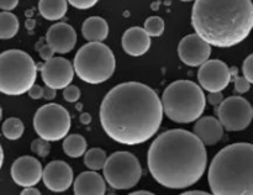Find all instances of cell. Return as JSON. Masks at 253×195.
Masks as SVG:
<instances>
[{
    "label": "cell",
    "instance_id": "obj_42",
    "mask_svg": "<svg viewBox=\"0 0 253 195\" xmlns=\"http://www.w3.org/2000/svg\"><path fill=\"white\" fill-rule=\"evenodd\" d=\"M1 117H2V110L1 108H0V120H1Z\"/></svg>",
    "mask_w": 253,
    "mask_h": 195
},
{
    "label": "cell",
    "instance_id": "obj_8",
    "mask_svg": "<svg viewBox=\"0 0 253 195\" xmlns=\"http://www.w3.org/2000/svg\"><path fill=\"white\" fill-rule=\"evenodd\" d=\"M105 182L113 189L127 190L135 187L141 179L142 168L137 158L130 152L120 151L106 157L103 165Z\"/></svg>",
    "mask_w": 253,
    "mask_h": 195
},
{
    "label": "cell",
    "instance_id": "obj_41",
    "mask_svg": "<svg viewBox=\"0 0 253 195\" xmlns=\"http://www.w3.org/2000/svg\"><path fill=\"white\" fill-rule=\"evenodd\" d=\"M2 162H4V151H2L1 145H0V169L2 167Z\"/></svg>",
    "mask_w": 253,
    "mask_h": 195
},
{
    "label": "cell",
    "instance_id": "obj_31",
    "mask_svg": "<svg viewBox=\"0 0 253 195\" xmlns=\"http://www.w3.org/2000/svg\"><path fill=\"white\" fill-rule=\"evenodd\" d=\"M99 0H67V2L72 5L73 7L79 10H86L93 7Z\"/></svg>",
    "mask_w": 253,
    "mask_h": 195
},
{
    "label": "cell",
    "instance_id": "obj_19",
    "mask_svg": "<svg viewBox=\"0 0 253 195\" xmlns=\"http://www.w3.org/2000/svg\"><path fill=\"white\" fill-rule=\"evenodd\" d=\"M73 192L76 195H104L106 193L105 180L96 170L83 172L74 180Z\"/></svg>",
    "mask_w": 253,
    "mask_h": 195
},
{
    "label": "cell",
    "instance_id": "obj_28",
    "mask_svg": "<svg viewBox=\"0 0 253 195\" xmlns=\"http://www.w3.org/2000/svg\"><path fill=\"white\" fill-rule=\"evenodd\" d=\"M31 151L34 153H36L39 157L44 158L49 155V151H51V143L49 141L43 140V138H36V140L32 141L31 143Z\"/></svg>",
    "mask_w": 253,
    "mask_h": 195
},
{
    "label": "cell",
    "instance_id": "obj_37",
    "mask_svg": "<svg viewBox=\"0 0 253 195\" xmlns=\"http://www.w3.org/2000/svg\"><path fill=\"white\" fill-rule=\"evenodd\" d=\"M41 192L34 187H25V189L21 192V195H40Z\"/></svg>",
    "mask_w": 253,
    "mask_h": 195
},
{
    "label": "cell",
    "instance_id": "obj_33",
    "mask_svg": "<svg viewBox=\"0 0 253 195\" xmlns=\"http://www.w3.org/2000/svg\"><path fill=\"white\" fill-rule=\"evenodd\" d=\"M19 4V0H0V9L2 11H11Z\"/></svg>",
    "mask_w": 253,
    "mask_h": 195
},
{
    "label": "cell",
    "instance_id": "obj_27",
    "mask_svg": "<svg viewBox=\"0 0 253 195\" xmlns=\"http://www.w3.org/2000/svg\"><path fill=\"white\" fill-rule=\"evenodd\" d=\"M230 73H231V78H234L235 90H236V93L245 94L247 93V91H250V89H251V83H250L245 77H239L236 67L230 68Z\"/></svg>",
    "mask_w": 253,
    "mask_h": 195
},
{
    "label": "cell",
    "instance_id": "obj_1",
    "mask_svg": "<svg viewBox=\"0 0 253 195\" xmlns=\"http://www.w3.org/2000/svg\"><path fill=\"white\" fill-rule=\"evenodd\" d=\"M163 120L158 94L138 81L111 89L100 105V123L106 135L121 145L135 146L151 140Z\"/></svg>",
    "mask_w": 253,
    "mask_h": 195
},
{
    "label": "cell",
    "instance_id": "obj_2",
    "mask_svg": "<svg viewBox=\"0 0 253 195\" xmlns=\"http://www.w3.org/2000/svg\"><path fill=\"white\" fill-rule=\"evenodd\" d=\"M147 163L151 175L158 184L168 189H185L204 175L207 148L190 131L168 130L151 143Z\"/></svg>",
    "mask_w": 253,
    "mask_h": 195
},
{
    "label": "cell",
    "instance_id": "obj_16",
    "mask_svg": "<svg viewBox=\"0 0 253 195\" xmlns=\"http://www.w3.org/2000/svg\"><path fill=\"white\" fill-rule=\"evenodd\" d=\"M46 41L49 48L56 53H69L77 43V34L71 25L57 22L47 31Z\"/></svg>",
    "mask_w": 253,
    "mask_h": 195
},
{
    "label": "cell",
    "instance_id": "obj_6",
    "mask_svg": "<svg viewBox=\"0 0 253 195\" xmlns=\"http://www.w3.org/2000/svg\"><path fill=\"white\" fill-rule=\"evenodd\" d=\"M37 79V66L21 49H9L0 54V93L22 95Z\"/></svg>",
    "mask_w": 253,
    "mask_h": 195
},
{
    "label": "cell",
    "instance_id": "obj_38",
    "mask_svg": "<svg viewBox=\"0 0 253 195\" xmlns=\"http://www.w3.org/2000/svg\"><path fill=\"white\" fill-rule=\"evenodd\" d=\"M90 121H91V117H90V115H89L88 113H83L81 115V122L83 123V125H89V123H90Z\"/></svg>",
    "mask_w": 253,
    "mask_h": 195
},
{
    "label": "cell",
    "instance_id": "obj_20",
    "mask_svg": "<svg viewBox=\"0 0 253 195\" xmlns=\"http://www.w3.org/2000/svg\"><path fill=\"white\" fill-rule=\"evenodd\" d=\"M82 35L89 42H103L109 35V25L103 17H88L82 25Z\"/></svg>",
    "mask_w": 253,
    "mask_h": 195
},
{
    "label": "cell",
    "instance_id": "obj_43",
    "mask_svg": "<svg viewBox=\"0 0 253 195\" xmlns=\"http://www.w3.org/2000/svg\"><path fill=\"white\" fill-rule=\"evenodd\" d=\"M180 1H185V2H187V1H193V0H180Z\"/></svg>",
    "mask_w": 253,
    "mask_h": 195
},
{
    "label": "cell",
    "instance_id": "obj_17",
    "mask_svg": "<svg viewBox=\"0 0 253 195\" xmlns=\"http://www.w3.org/2000/svg\"><path fill=\"white\" fill-rule=\"evenodd\" d=\"M194 135L204 145L214 146L221 141L224 136V127L214 116H200L194 125Z\"/></svg>",
    "mask_w": 253,
    "mask_h": 195
},
{
    "label": "cell",
    "instance_id": "obj_10",
    "mask_svg": "<svg viewBox=\"0 0 253 195\" xmlns=\"http://www.w3.org/2000/svg\"><path fill=\"white\" fill-rule=\"evenodd\" d=\"M216 113L220 123L229 132L244 131L249 127L253 117L251 104L242 96H230L222 99Z\"/></svg>",
    "mask_w": 253,
    "mask_h": 195
},
{
    "label": "cell",
    "instance_id": "obj_15",
    "mask_svg": "<svg viewBox=\"0 0 253 195\" xmlns=\"http://www.w3.org/2000/svg\"><path fill=\"white\" fill-rule=\"evenodd\" d=\"M11 178L22 188L35 187L42 178L41 163L31 156L17 158L11 165Z\"/></svg>",
    "mask_w": 253,
    "mask_h": 195
},
{
    "label": "cell",
    "instance_id": "obj_40",
    "mask_svg": "<svg viewBox=\"0 0 253 195\" xmlns=\"http://www.w3.org/2000/svg\"><path fill=\"white\" fill-rule=\"evenodd\" d=\"M131 195H153V193L147 192V190H138V192H132Z\"/></svg>",
    "mask_w": 253,
    "mask_h": 195
},
{
    "label": "cell",
    "instance_id": "obj_11",
    "mask_svg": "<svg viewBox=\"0 0 253 195\" xmlns=\"http://www.w3.org/2000/svg\"><path fill=\"white\" fill-rule=\"evenodd\" d=\"M199 67L198 80L200 88L209 93L222 91L231 81L230 68L225 62L220 59H208Z\"/></svg>",
    "mask_w": 253,
    "mask_h": 195
},
{
    "label": "cell",
    "instance_id": "obj_22",
    "mask_svg": "<svg viewBox=\"0 0 253 195\" xmlns=\"http://www.w3.org/2000/svg\"><path fill=\"white\" fill-rule=\"evenodd\" d=\"M63 152L71 158H79L85 153L86 151V141L85 138L78 133H73L67 137H64L63 141Z\"/></svg>",
    "mask_w": 253,
    "mask_h": 195
},
{
    "label": "cell",
    "instance_id": "obj_4",
    "mask_svg": "<svg viewBox=\"0 0 253 195\" xmlns=\"http://www.w3.org/2000/svg\"><path fill=\"white\" fill-rule=\"evenodd\" d=\"M208 180L214 195H252V143L240 142L222 148L210 163Z\"/></svg>",
    "mask_w": 253,
    "mask_h": 195
},
{
    "label": "cell",
    "instance_id": "obj_29",
    "mask_svg": "<svg viewBox=\"0 0 253 195\" xmlns=\"http://www.w3.org/2000/svg\"><path fill=\"white\" fill-rule=\"evenodd\" d=\"M63 98L68 103H77L81 98V90H79L78 86L68 84L66 88H63Z\"/></svg>",
    "mask_w": 253,
    "mask_h": 195
},
{
    "label": "cell",
    "instance_id": "obj_30",
    "mask_svg": "<svg viewBox=\"0 0 253 195\" xmlns=\"http://www.w3.org/2000/svg\"><path fill=\"white\" fill-rule=\"evenodd\" d=\"M242 72H244V77L253 83V54H250L244 62L242 66Z\"/></svg>",
    "mask_w": 253,
    "mask_h": 195
},
{
    "label": "cell",
    "instance_id": "obj_18",
    "mask_svg": "<svg viewBox=\"0 0 253 195\" xmlns=\"http://www.w3.org/2000/svg\"><path fill=\"white\" fill-rule=\"evenodd\" d=\"M121 44L128 56L140 57L150 49L151 37L146 34L142 27H131L123 35Z\"/></svg>",
    "mask_w": 253,
    "mask_h": 195
},
{
    "label": "cell",
    "instance_id": "obj_36",
    "mask_svg": "<svg viewBox=\"0 0 253 195\" xmlns=\"http://www.w3.org/2000/svg\"><path fill=\"white\" fill-rule=\"evenodd\" d=\"M56 95H57L56 89L49 88V86L46 85V88L43 89V95H42V98L46 99V100H48V101H51L56 98Z\"/></svg>",
    "mask_w": 253,
    "mask_h": 195
},
{
    "label": "cell",
    "instance_id": "obj_3",
    "mask_svg": "<svg viewBox=\"0 0 253 195\" xmlns=\"http://www.w3.org/2000/svg\"><path fill=\"white\" fill-rule=\"evenodd\" d=\"M192 26L210 46L229 48L249 37L253 27L251 0H195Z\"/></svg>",
    "mask_w": 253,
    "mask_h": 195
},
{
    "label": "cell",
    "instance_id": "obj_9",
    "mask_svg": "<svg viewBox=\"0 0 253 195\" xmlns=\"http://www.w3.org/2000/svg\"><path fill=\"white\" fill-rule=\"evenodd\" d=\"M34 128L37 135L49 142L63 140L71 128V115L59 104H46L34 116Z\"/></svg>",
    "mask_w": 253,
    "mask_h": 195
},
{
    "label": "cell",
    "instance_id": "obj_24",
    "mask_svg": "<svg viewBox=\"0 0 253 195\" xmlns=\"http://www.w3.org/2000/svg\"><path fill=\"white\" fill-rule=\"evenodd\" d=\"M24 123L17 117H9L2 123V135L5 138L10 141H16L24 135Z\"/></svg>",
    "mask_w": 253,
    "mask_h": 195
},
{
    "label": "cell",
    "instance_id": "obj_7",
    "mask_svg": "<svg viewBox=\"0 0 253 195\" xmlns=\"http://www.w3.org/2000/svg\"><path fill=\"white\" fill-rule=\"evenodd\" d=\"M115 68V56L103 42L84 44L74 57V73L88 84L104 83L113 77Z\"/></svg>",
    "mask_w": 253,
    "mask_h": 195
},
{
    "label": "cell",
    "instance_id": "obj_14",
    "mask_svg": "<svg viewBox=\"0 0 253 195\" xmlns=\"http://www.w3.org/2000/svg\"><path fill=\"white\" fill-rule=\"evenodd\" d=\"M41 179L43 180L44 187L51 192H66L73 183V170L63 160H52L42 168Z\"/></svg>",
    "mask_w": 253,
    "mask_h": 195
},
{
    "label": "cell",
    "instance_id": "obj_5",
    "mask_svg": "<svg viewBox=\"0 0 253 195\" xmlns=\"http://www.w3.org/2000/svg\"><path fill=\"white\" fill-rule=\"evenodd\" d=\"M163 113L177 123H190L203 115L207 96L198 84L190 80H177L166 88L162 99Z\"/></svg>",
    "mask_w": 253,
    "mask_h": 195
},
{
    "label": "cell",
    "instance_id": "obj_12",
    "mask_svg": "<svg viewBox=\"0 0 253 195\" xmlns=\"http://www.w3.org/2000/svg\"><path fill=\"white\" fill-rule=\"evenodd\" d=\"M73 64L63 57H52L41 67V78L49 88L56 90L66 88L73 80Z\"/></svg>",
    "mask_w": 253,
    "mask_h": 195
},
{
    "label": "cell",
    "instance_id": "obj_35",
    "mask_svg": "<svg viewBox=\"0 0 253 195\" xmlns=\"http://www.w3.org/2000/svg\"><path fill=\"white\" fill-rule=\"evenodd\" d=\"M53 53L54 52L49 48L48 44H47V46H43L41 49H40V56H41V58L43 59V61H48V59H51L52 56H53Z\"/></svg>",
    "mask_w": 253,
    "mask_h": 195
},
{
    "label": "cell",
    "instance_id": "obj_25",
    "mask_svg": "<svg viewBox=\"0 0 253 195\" xmlns=\"http://www.w3.org/2000/svg\"><path fill=\"white\" fill-rule=\"evenodd\" d=\"M84 164L90 170H100L106 160L105 151L101 148H91L84 153Z\"/></svg>",
    "mask_w": 253,
    "mask_h": 195
},
{
    "label": "cell",
    "instance_id": "obj_26",
    "mask_svg": "<svg viewBox=\"0 0 253 195\" xmlns=\"http://www.w3.org/2000/svg\"><path fill=\"white\" fill-rule=\"evenodd\" d=\"M165 21L160 16H151L145 21L143 30L150 37H158L165 32Z\"/></svg>",
    "mask_w": 253,
    "mask_h": 195
},
{
    "label": "cell",
    "instance_id": "obj_39",
    "mask_svg": "<svg viewBox=\"0 0 253 195\" xmlns=\"http://www.w3.org/2000/svg\"><path fill=\"white\" fill-rule=\"evenodd\" d=\"M183 195H208V193L204 190H189L183 193Z\"/></svg>",
    "mask_w": 253,
    "mask_h": 195
},
{
    "label": "cell",
    "instance_id": "obj_34",
    "mask_svg": "<svg viewBox=\"0 0 253 195\" xmlns=\"http://www.w3.org/2000/svg\"><path fill=\"white\" fill-rule=\"evenodd\" d=\"M224 96H222L221 91H214V93H209L208 95V101H209L210 105H219L222 101Z\"/></svg>",
    "mask_w": 253,
    "mask_h": 195
},
{
    "label": "cell",
    "instance_id": "obj_21",
    "mask_svg": "<svg viewBox=\"0 0 253 195\" xmlns=\"http://www.w3.org/2000/svg\"><path fill=\"white\" fill-rule=\"evenodd\" d=\"M68 10L67 0H40L39 11L43 19L48 21H57L64 17Z\"/></svg>",
    "mask_w": 253,
    "mask_h": 195
},
{
    "label": "cell",
    "instance_id": "obj_13",
    "mask_svg": "<svg viewBox=\"0 0 253 195\" xmlns=\"http://www.w3.org/2000/svg\"><path fill=\"white\" fill-rule=\"evenodd\" d=\"M180 61L189 67H199L208 61L211 54V46L199 35L192 34L180 39L178 44Z\"/></svg>",
    "mask_w": 253,
    "mask_h": 195
},
{
    "label": "cell",
    "instance_id": "obj_32",
    "mask_svg": "<svg viewBox=\"0 0 253 195\" xmlns=\"http://www.w3.org/2000/svg\"><path fill=\"white\" fill-rule=\"evenodd\" d=\"M27 94H29L30 98L34 99V100H39V99H42V95H43V88H42L41 85H39V84H34V85L27 90Z\"/></svg>",
    "mask_w": 253,
    "mask_h": 195
},
{
    "label": "cell",
    "instance_id": "obj_23",
    "mask_svg": "<svg viewBox=\"0 0 253 195\" xmlns=\"http://www.w3.org/2000/svg\"><path fill=\"white\" fill-rule=\"evenodd\" d=\"M19 19L10 11L0 12V39H10L19 32Z\"/></svg>",
    "mask_w": 253,
    "mask_h": 195
}]
</instances>
